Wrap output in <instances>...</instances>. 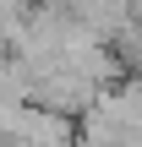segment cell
<instances>
[{
    "label": "cell",
    "instance_id": "cell-3",
    "mask_svg": "<svg viewBox=\"0 0 142 147\" xmlns=\"http://www.w3.org/2000/svg\"><path fill=\"white\" fill-rule=\"evenodd\" d=\"M66 11H71L93 38H104L109 49L131 33V0H66Z\"/></svg>",
    "mask_w": 142,
    "mask_h": 147
},
{
    "label": "cell",
    "instance_id": "cell-5",
    "mask_svg": "<svg viewBox=\"0 0 142 147\" xmlns=\"http://www.w3.org/2000/svg\"><path fill=\"white\" fill-rule=\"evenodd\" d=\"M27 11H33V0H0V44H11V38L22 33Z\"/></svg>",
    "mask_w": 142,
    "mask_h": 147
},
{
    "label": "cell",
    "instance_id": "cell-2",
    "mask_svg": "<svg viewBox=\"0 0 142 147\" xmlns=\"http://www.w3.org/2000/svg\"><path fill=\"white\" fill-rule=\"evenodd\" d=\"M0 136H16V142H27V147H77V125L66 115L44 109V104H22Z\"/></svg>",
    "mask_w": 142,
    "mask_h": 147
},
{
    "label": "cell",
    "instance_id": "cell-1",
    "mask_svg": "<svg viewBox=\"0 0 142 147\" xmlns=\"http://www.w3.org/2000/svg\"><path fill=\"white\" fill-rule=\"evenodd\" d=\"M77 147H142V82H109L77 115Z\"/></svg>",
    "mask_w": 142,
    "mask_h": 147
},
{
    "label": "cell",
    "instance_id": "cell-4",
    "mask_svg": "<svg viewBox=\"0 0 142 147\" xmlns=\"http://www.w3.org/2000/svg\"><path fill=\"white\" fill-rule=\"evenodd\" d=\"M22 104H33V98H27V76H22V65H16L11 55H0V131L11 125V115H16Z\"/></svg>",
    "mask_w": 142,
    "mask_h": 147
},
{
    "label": "cell",
    "instance_id": "cell-6",
    "mask_svg": "<svg viewBox=\"0 0 142 147\" xmlns=\"http://www.w3.org/2000/svg\"><path fill=\"white\" fill-rule=\"evenodd\" d=\"M0 147H27V142H16V136H0Z\"/></svg>",
    "mask_w": 142,
    "mask_h": 147
}]
</instances>
